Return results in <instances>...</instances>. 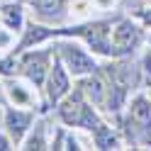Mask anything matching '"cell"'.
I'll use <instances>...</instances> for the list:
<instances>
[{
  "instance_id": "cell-1",
  "label": "cell",
  "mask_w": 151,
  "mask_h": 151,
  "mask_svg": "<svg viewBox=\"0 0 151 151\" xmlns=\"http://www.w3.org/2000/svg\"><path fill=\"white\" fill-rule=\"evenodd\" d=\"M59 115H61V119L68 127H83V129H90L93 132L100 124L98 115L93 112V107L86 102V95H83L81 90L63 95V102L59 105Z\"/></svg>"
},
{
  "instance_id": "cell-2",
  "label": "cell",
  "mask_w": 151,
  "mask_h": 151,
  "mask_svg": "<svg viewBox=\"0 0 151 151\" xmlns=\"http://www.w3.org/2000/svg\"><path fill=\"white\" fill-rule=\"evenodd\" d=\"M127 134L129 139L149 141L151 139V98L137 95L129 105V117H127Z\"/></svg>"
},
{
  "instance_id": "cell-3",
  "label": "cell",
  "mask_w": 151,
  "mask_h": 151,
  "mask_svg": "<svg viewBox=\"0 0 151 151\" xmlns=\"http://www.w3.org/2000/svg\"><path fill=\"white\" fill-rule=\"evenodd\" d=\"M141 42V27L132 20H122L110 32V56H127Z\"/></svg>"
},
{
  "instance_id": "cell-4",
  "label": "cell",
  "mask_w": 151,
  "mask_h": 151,
  "mask_svg": "<svg viewBox=\"0 0 151 151\" xmlns=\"http://www.w3.org/2000/svg\"><path fill=\"white\" fill-rule=\"evenodd\" d=\"M110 32H112V27L107 22H90V24L76 27V29L56 32V34H78L93 51H98L102 56H110Z\"/></svg>"
},
{
  "instance_id": "cell-5",
  "label": "cell",
  "mask_w": 151,
  "mask_h": 151,
  "mask_svg": "<svg viewBox=\"0 0 151 151\" xmlns=\"http://www.w3.org/2000/svg\"><path fill=\"white\" fill-rule=\"evenodd\" d=\"M59 56H61L63 66L68 68V73H73V76H88V73H95V68H98L95 59L73 42L59 44Z\"/></svg>"
},
{
  "instance_id": "cell-6",
  "label": "cell",
  "mask_w": 151,
  "mask_h": 151,
  "mask_svg": "<svg viewBox=\"0 0 151 151\" xmlns=\"http://www.w3.org/2000/svg\"><path fill=\"white\" fill-rule=\"evenodd\" d=\"M51 54L54 51H29L20 59V73L24 76L29 83L34 86H42L49 76V61H51Z\"/></svg>"
},
{
  "instance_id": "cell-7",
  "label": "cell",
  "mask_w": 151,
  "mask_h": 151,
  "mask_svg": "<svg viewBox=\"0 0 151 151\" xmlns=\"http://www.w3.org/2000/svg\"><path fill=\"white\" fill-rule=\"evenodd\" d=\"M71 93V78H68V68L63 66V61H54L49 76H46V95L51 102H59L63 95Z\"/></svg>"
},
{
  "instance_id": "cell-8",
  "label": "cell",
  "mask_w": 151,
  "mask_h": 151,
  "mask_svg": "<svg viewBox=\"0 0 151 151\" xmlns=\"http://www.w3.org/2000/svg\"><path fill=\"white\" fill-rule=\"evenodd\" d=\"M32 119L34 115L29 110H20V107H7L5 110V129H7V134H10V139L15 141H22V137L27 134V129L32 127Z\"/></svg>"
},
{
  "instance_id": "cell-9",
  "label": "cell",
  "mask_w": 151,
  "mask_h": 151,
  "mask_svg": "<svg viewBox=\"0 0 151 151\" xmlns=\"http://www.w3.org/2000/svg\"><path fill=\"white\" fill-rule=\"evenodd\" d=\"M81 93L90 102H95V105H105V100H107V86H105V81H102L100 76H93V73H88V78L81 83Z\"/></svg>"
},
{
  "instance_id": "cell-10",
  "label": "cell",
  "mask_w": 151,
  "mask_h": 151,
  "mask_svg": "<svg viewBox=\"0 0 151 151\" xmlns=\"http://www.w3.org/2000/svg\"><path fill=\"white\" fill-rule=\"evenodd\" d=\"M32 5L42 20H51V22L63 17V10H66L63 0H32Z\"/></svg>"
},
{
  "instance_id": "cell-11",
  "label": "cell",
  "mask_w": 151,
  "mask_h": 151,
  "mask_svg": "<svg viewBox=\"0 0 151 151\" xmlns=\"http://www.w3.org/2000/svg\"><path fill=\"white\" fill-rule=\"evenodd\" d=\"M51 34H56V29H46V27H42V24H29L24 29V37H22L20 46H17V54H20L22 49H27V46H32V44H39L44 39H49Z\"/></svg>"
},
{
  "instance_id": "cell-12",
  "label": "cell",
  "mask_w": 151,
  "mask_h": 151,
  "mask_svg": "<svg viewBox=\"0 0 151 151\" xmlns=\"http://www.w3.org/2000/svg\"><path fill=\"white\" fill-rule=\"evenodd\" d=\"M0 17H3V22L7 29H20L22 27V5L17 3V0H12V3H3V7H0Z\"/></svg>"
},
{
  "instance_id": "cell-13",
  "label": "cell",
  "mask_w": 151,
  "mask_h": 151,
  "mask_svg": "<svg viewBox=\"0 0 151 151\" xmlns=\"http://www.w3.org/2000/svg\"><path fill=\"white\" fill-rule=\"evenodd\" d=\"M93 141H95L98 149H119V139L112 134V129L107 124H102V122L93 129Z\"/></svg>"
},
{
  "instance_id": "cell-14",
  "label": "cell",
  "mask_w": 151,
  "mask_h": 151,
  "mask_svg": "<svg viewBox=\"0 0 151 151\" xmlns=\"http://www.w3.org/2000/svg\"><path fill=\"white\" fill-rule=\"evenodd\" d=\"M7 95H10V100L15 102L17 107L29 105V102H32V93L27 90V88H22L20 83H15V81H10V83H7Z\"/></svg>"
},
{
  "instance_id": "cell-15",
  "label": "cell",
  "mask_w": 151,
  "mask_h": 151,
  "mask_svg": "<svg viewBox=\"0 0 151 151\" xmlns=\"http://www.w3.org/2000/svg\"><path fill=\"white\" fill-rule=\"evenodd\" d=\"M24 149H46V141H44V129H42V124L37 127V134H32L29 139H24Z\"/></svg>"
},
{
  "instance_id": "cell-16",
  "label": "cell",
  "mask_w": 151,
  "mask_h": 151,
  "mask_svg": "<svg viewBox=\"0 0 151 151\" xmlns=\"http://www.w3.org/2000/svg\"><path fill=\"white\" fill-rule=\"evenodd\" d=\"M149 98H151V83H149Z\"/></svg>"
},
{
  "instance_id": "cell-17",
  "label": "cell",
  "mask_w": 151,
  "mask_h": 151,
  "mask_svg": "<svg viewBox=\"0 0 151 151\" xmlns=\"http://www.w3.org/2000/svg\"><path fill=\"white\" fill-rule=\"evenodd\" d=\"M0 3H12V0H0Z\"/></svg>"
}]
</instances>
